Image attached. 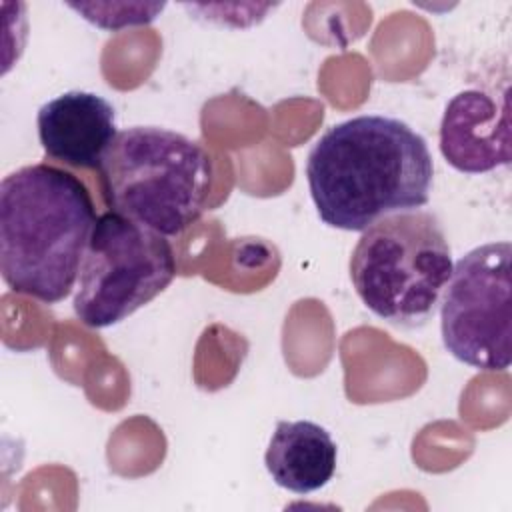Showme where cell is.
<instances>
[{
	"label": "cell",
	"mask_w": 512,
	"mask_h": 512,
	"mask_svg": "<svg viewBox=\"0 0 512 512\" xmlns=\"http://www.w3.org/2000/svg\"><path fill=\"white\" fill-rule=\"evenodd\" d=\"M452 270L446 234L424 210L374 222L350 256V280L362 304L400 328H420L434 316Z\"/></svg>",
	"instance_id": "4"
},
{
	"label": "cell",
	"mask_w": 512,
	"mask_h": 512,
	"mask_svg": "<svg viewBox=\"0 0 512 512\" xmlns=\"http://www.w3.org/2000/svg\"><path fill=\"white\" fill-rule=\"evenodd\" d=\"M174 276L166 236L108 210L96 218L84 250L74 314L88 328L114 326L162 294Z\"/></svg>",
	"instance_id": "5"
},
{
	"label": "cell",
	"mask_w": 512,
	"mask_h": 512,
	"mask_svg": "<svg viewBox=\"0 0 512 512\" xmlns=\"http://www.w3.org/2000/svg\"><path fill=\"white\" fill-rule=\"evenodd\" d=\"M336 462V442L312 420H280L264 454L274 484L294 494L324 488L336 472Z\"/></svg>",
	"instance_id": "9"
},
{
	"label": "cell",
	"mask_w": 512,
	"mask_h": 512,
	"mask_svg": "<svg viewBox=\"0 0 512 512\" xmlns=\"http://www.w3.org/2000/svg\"><path fill=\"white\" fill-rule=\"evenodd\" d=\"M98 172L110 212L162 236H178L202 216L214 182L210 154L160 126L120 130Z\"/></svg>",
	"instance_id": "3"
},
{
	"label": "cell",
	"mask_w": 512,
	"mask_h": 512,
	"mask_svg": "<svg viewBox=\"0 0 512 512\" xmlns=\"http://www.w3.org/2000/svg\"><path fill=\"white\" fill-rule=\"evenodd\" d=\"M510 256V242L476 246L454 264L444 288L442 344L458 362L478 370L510 366Z\"/></svg>",
	"instance_id": "6"
},
{
	"label": "cell",
	"mask_w": 512,
	"mask_h": 512,
	"mask_svg": "<svg viewBox=\"0 0 512 512\" xmlns=\"http://www.w3.org/2000/svg\"><path fill=\"white\" fill-rule=\"evenodd\" d=\"M42 150L68 166L98 170L116 130L114 106L94 92L70 90L40 106L36 116Z\"/></svg>",
	"instance_id": "8"
},
{
	"label": "cell",
	"mask_w": 512,
	"mask_h": 512,
	"mask_svg": "<svg viewBox=\"0 0 512 512\" xmlns=\"http://www.w3.org/2000/svg\"><path fill=\"white\" fill-rule=\"evenodd\" d=\"M306 180L324 224L364 232L384 216L426 206L434 162L424 136L406 122L360 114L330 126L314 142Z\"/></svg>",
	"instance_id": "1"
},
{
	"label": "cell",
	"mask_w": 512,
	"mask_h": 512,
	"mask_svg": "<svg viewBox=\"0 0 512 512\" xmlns=\"http://www.w3.org/2000/svg\"><path fill=\"white\" fill-rule=\"evenodd\" d=\"M86 184L52 164L22 166L0 182V272L16 292L56 304L78 280L96 224Z\"/></svg>",
	"instance_id": "2"
},
{
	"label": "cell",
	"mask_w": 512,
	"mask_h": 512,
	"mask_svg": "<svg viewBox=\"0 0 512 512\" xmlns=\"http://www.w3.org/2000/svg\"><path fill=\"white\" fill-rule=\"evenodd\" d=\"M440 152L464 174H486L512 162L510 112L506 96L462 90L452 96L440 120Z\"/></svg>",
	"instance_id": "7"
}]
</instances>
